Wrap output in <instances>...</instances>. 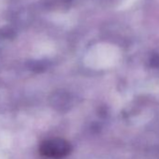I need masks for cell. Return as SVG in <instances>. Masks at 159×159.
<instances>
[{
    "mask_svg": "<svg viewBox=\"0 0 159 159\" xmlns=\"http://www.w3.org/2000/svg\"><path fill=\"white\" fill-rule=\"evenodd\" d=\"M71 152V145L63 139H51L41 142L39 152L49 158H62Z\"/></svg>",
    "mask_w": 159,
    "mask_h": 159,
    "instance_id": "1",
    "label": "cell"
}]
</instances>
